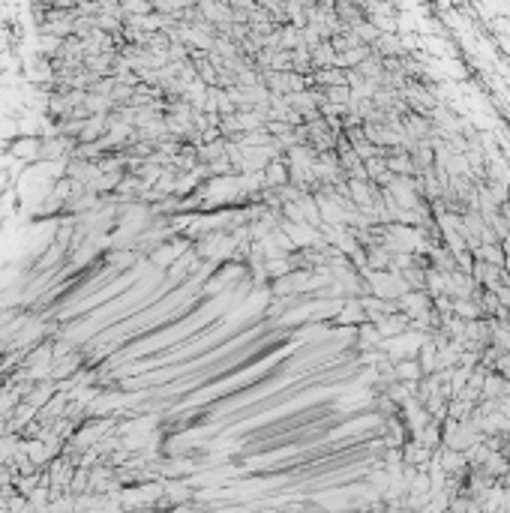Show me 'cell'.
<instances>
[{
    "mask_svg": "<svg viewBox=\"0 0 510 513\" xmlns=\"http://www.w3.org/2000/svg\"><path fill=\"white\" fill-rule=\"evenodd\" d=\"M39 151H42V138H36V136H19L16 141L9 144V156L16 159V163H21V166H36L39 163Z\"/></svg>",
    "mask_w": 510,
    "mask_h": 513,
    "instance_id": "1",
    "label": "cell"
},
{
    "mask_svg": "<svg viewBox=\"0 0 510 513\" xmlns=\"http://www.w3.org/2000/svg\"><path fill=\"white\" fill-rule=\"evenodd\" d=\"M360 325H367V313H363L360 298H345L337 321H333V327H355L357 330Z\"/></svg>",
    "mask_w": 510,
    "mask_h": 513,
    "instance_id": "2",
    "label": "cell"
},
{
    "mask_svg": "<svg viewBox=\"0 0 510 513\" xmlns=\"http://www.w3.org/2000/svg\"><path fill=\"white\" fill-rule=\"evenodd\" d=\"M393 372H397V381L399 385H417V381H424V370H420L417 357H408V360H397L393 363Z\"/></svg>",
    "mask_w": 510,
    "mask_h": 513,
    "instance_id": "3",
    "label": "cell"
}]
</instances>
